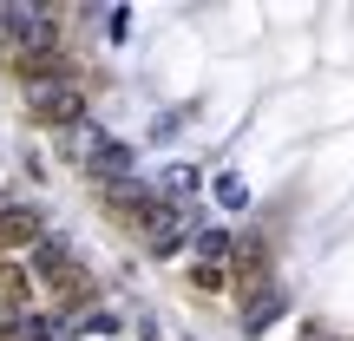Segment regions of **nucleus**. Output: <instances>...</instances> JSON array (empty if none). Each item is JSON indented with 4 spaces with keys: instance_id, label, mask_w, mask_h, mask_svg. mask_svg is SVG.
Returning a JSON list of instances; mask_svg holds the SVG:
<instances>
[{
    "instance_id": "nucleus-2",
    "label": "nucleus",
    "mask_w": 354,
    "mask_h": 341,
    "mask_svg": "<svg viewBox=\"0 0 354 341\" xmlns=\"http://www.w3.org/2000/svg\"><path fill=\"white\" fill-rule=\"evenodd\" d=\"M105 203H112V216H125V223L145 230V223L158 216V203H165V197H158L145 177H118V184H105Z\"/></svg>"
},
{
    "instance_id": "nucleus-3",
    "label": "nucleus",
    "mask_w": 354,
    "mask_h": 341,
    "mask_svg": "<svg viewBox=\"0 0 354 341\" xmlns=\"http://www.w3.org/2000/svg\"><path fill=\"white\" fill-rule=\"evenodd\" d=\"M289 315V289L282 282H263V289L243 302V335H263V329H276V322Z\"/></svg>"
},
{
    "instance_id": "nucleus-4",
    "label": "nucleus",
    "mask_w": 354,
    "mask_h": 341,
    "mask_svg": "<svg viewBox=\"0 0 354 341\" xmlns=\"http://www.w3.org/2000/svg\"><path fill=\"white\" fill-rule=\"evenodd\" d=\"M26 269H33L39 282H53V289H59V282L79 269V263H73V243H66V237H39L33 256H26Z\"/></svg>"
},
{
    "instance_id": "nucleus-8",
    "label": "nucleus",
    "mask_w": 354,
    "mask_h": 341,
    "mask_svg": "<svg viewBox=\"0 0 354 341\" xmlns=\"http://www.w3.org/2000/svg\"><path fill=\"white\" fill-rule=\"evenodd\" d=\"M216 210H250V184H243L236 171H216Z\"/></svg>"
},
{
    "instance_id": "nucleus-11",
    "label": "nucleus",
    "mask_w": 354,
    "mask_h": 341,
    "mask_svg": "<svg viewBox=\"0 0 354 341\" xmlns=\"http://www.w3.org/2000/svg\"><path fill=\"white\" fill-rule=\"evenodd\" d=\"M105 33H112V46H125V33H131V13H125V7H105Z\"/></svg>"
},
{
    "instance_id": "nucleus-6",
    "label": "nucleus",
    "mask_w": 354,
    "mask_h": 341,
    "mask_svg": "<svg viewBox=\"0 0 354 341\" xmlns=\"http://www.w3.org/2000/svg\"><path fill=\"white\" fill-rule=\"evenodd\" d=\"M0 243H39V203H0Z\"/></svg>"
},
{
    "instance_id": "nucleus-7",
    "label": "nucleus",
    "mask_w": 354,
    "mask_h": 341,
    "mask_svg": "<svg viewBox=\"0 0 354 341\" xmlns=\"http://www.w3.org/2000/svg\"><path fill=\"white\" fill-rule=\"evenodd\" d=\"M190 243H197V256H203L210 269L223 263V256H236V237H230V230H210V223H203V230H197Z\"/></svg>"
},
{
    "instance_id": "nucleus-10",
    "label": "nucleus",
    "mask_w": 354,
    "mask_h": 341,
    "mask_svg": "<svg viewBox=\"0 0 354 341\" xmlns=\"http://www.w3.org/2000/svg\"><path fill=\"white\" fill-rule=\"evenodd\" d=\"M0 295H7V302L20 308V302H26V269H13V263L0 269Z\"/></svg>"
},
{
    "instance_id": "nucleus-5",
    "label": "nucleus",
    "mask_w": 354,
    "mask_h": 341,
    "mask_svg": "<svg viewBox=\"0 0 354 341\" xmlns=\"http://www.w3.org/2000/svg\"><path fill=\"white\" fill-rule=\"evenodd\" d=\"M92 177H99V184H118V177H138V151H131L125 138H105V151L92 158L86 165Z\"/></svg>"
},
{
    "instance_id": "nucleus-1",
    "label": "nucleus",
    "mask_w": 354,
    "mask_h": 341,
    "mask_svg": "<svg viewBox=\"0 0 354 341\" xmlns=\"http://www.w3.org/2000/svg\"><path fill=\"white\" fill-rule=\"evenodd\" d=\"M26 112L39 118V125H86V92L79 86H26Z\"/></svg>"
},
{
    "instance_id": "nucleus-9",
    "label": "nucleus",
    "mask_w": 354,
    "mask_h": 341,
    "mask_svg": "<svg viewBox=\"0 0 354 341\" xmlns=\"http://www.w3.org/2000/svg\"><path fill=\"white\" fill-rule=\"evenodd\" d=\"M66 145H73L79 165H92V158L105 151V131H99V125H73V138H66Z\"/></svg>"
}]
</instances>
